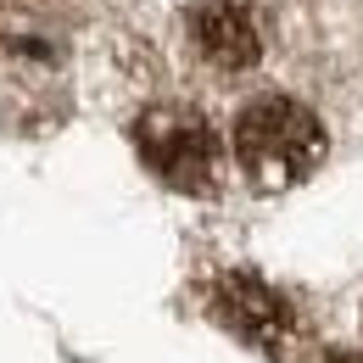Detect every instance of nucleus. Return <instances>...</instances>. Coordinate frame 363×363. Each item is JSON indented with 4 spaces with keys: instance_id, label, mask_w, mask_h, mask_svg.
I'll list each match as a JSON object with an SVG mask.
<instances>
[{
    "instance_id": "obj_1",
    "label": "nucleus",
    "mask_w": 363,
    "mask_h": 363,
    "mask_svg": "<svg viewBox=\"0 0 363 363\" xmlns=\"http://www.w3.org/2000/svg\"><path fill=\"white\" fill-rule=\"evenodd\" d=\"M235 162L257 190H291L324 162V123L291 95H257L235 112Z\"/></svg>"
},
{
    "instance_id": "obj_2",
    "label": "nucleus",
    "mask_w": 363,
    "mask_h": 363,
    "mask_svg": "<svg viewBox=\"0 0 363 363\" xmlns=\"http://www.w3.org/2000/svg\"><path fill=\"white\" fill-rule=\"evenodd\" d=\"M135 145L162 184H174L184 196L218 190V140L196 106H151L135 123Z\"/></svg>"
},
{
    "instance_id": "obj_3",
    "label": "nucleus",
    "mask_w": 363,
    "mask_h": 363,
    "mask_svg": "<svg viewBox=\"0 0 363 363\" xmlns=\"http://www.w3.org/2000/svg\"><path fill=\"white\" fill-rule=\"evenodd\" d=\"M207 313L218 318L235 341H246L252 352H263V358H285V347H291V335H296L291 302L252 269L213 274V279H207Z\"/></svg>"
},
{
    "instance_id": "obj_4",
    "label": "nucleus",
    "mask_w": 363,
    "mask_h": 363,
    "mask_svg": "<svg viewBox=\"0 0 363 363\" xmlns=\"http://www.w3.org/2000/svg\"><path fill=\"white\" fill-rule=\"evenodd\" d=\"M184 40L218 73H246L263 62V28H257V11L246 0H190Z\"/></svg>"
},
{
    "instance_id": "obj_5",
    "label": "nucleus",
    "mask_w": 363,
    "mask_h": 363,
    "mask_svg": "<svg viewBox=\"0 0 363 363\" xmlns=\"http://www.w3.org/2000/svg\"><path fill=\"white\" fill-rule=\"evenodd\" d=\"M308 363H363V352H341V347H324L318 358H308Z\"/></svg>"
}]
</instances>
